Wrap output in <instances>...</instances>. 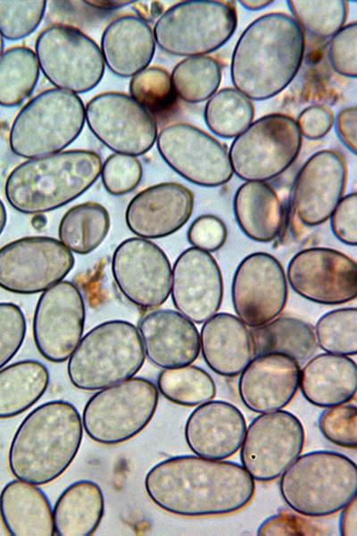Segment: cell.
<instances>
[{
  "label": "cell",
  "mask_w": 357,
  "mask_h": 536,
  "mask_svg": "<svg viewBox=\"0 0 357 536\" xmlns=\"http://www.w3.org/2000/svg\"><path fill=\"white\" fill-rule=\"evenodd\" d=\"M357 108L355 105L341 110L336 118V130L343 144L356 154Z\"/></svg>",
  "instance_id": "obj_51"
},
{
  "label": "cell",
  "mask_w": 357,
  "mask_h": 536,
  "mask_svg": "<svg viewBox=\"0 0 357 536\" xmlns=\"http://www.w3.org/2000/svg\"><path fill=\"white\" fill-rule=\"evenodd\" d=\"M303 444V426L295 415L281 409L261 414L245 430L242 466L255 481H273L300 456Z\"/></svg>",
  "instance_id": "obj_13"
},
{
  "label": "cell",
  "mask_w": 357,
  "mask_h": 536,
  "mask_svg": "<svg viewBox=\"0 0 357 536\" xmlns=\"http://www.w3.org/2000/svg\"><path fill=\"white\" fill-rule=\"evenodd\" d=\"M3 50H4V38H3L2 35L0 34V56L3 54Z\"/></svg>",
  "instance_id": "obj_56"
},
{
  "label": "cell",
  "mask_w": 357,
  "mask_h": 536,
  "mask_svg": "<svg viewBox=\"0 0 357 536\" xmlns=\"http://www.w3.org/2000/svg\"><path fill=\"white\" fill-rule=\"evenodd\" d=\"M75 258L59 239L29 236L0 248V288L22 295L43 292L63 281Z\"/></svg>",
  "instance_id": "obj_12"
},
{
  "label": "cell",
  "mask_w": 357,
  "mask_h": 536,
  "mask_svg": "<svg viewBox=\"0 0 357 536\" xmlns=\"http://www.w3.org/2000/svg\"><path fill=\"white\" fill-rule=\"evenodd\" d=\"M0 516L12 536L55 535L51 504L44 491L32 483L17 479L3 488Z\"/></svg>",
  "instance_id": "obj_29"
},
{
  "label": "cell",
  "mask_w": 357,
  "mask_h": 536,
  "mask_svg": "<svg viewBox=\"0 0 357 536\" xmlns=\"http://www.w3.org/2000/svg\"><path fill=\"white\" fill-rule=\"evenodd\" d=\"M347 180L345 158L337 151L313 154L298 172L292 206L299 222L313 227L327 222L343 198Z\"/></svg>",
  "instance_id": "obj_20"
},
{
  "label": "cell",
  "mask_w": 357,
  "mask_h": 536,
  "mask_svg": "<svg viewBox=\"0 0 357 536\" xmlns=\"http://www.w3.org/2000/svg\"><path fill=\"white\" fill-rule=\"evenodd\" d=\"M300 366L281 353L255 356L240 373L237 389L243 404L259 414L282 409L297 392Z\"/></svg>",
  "instance_id": "obj_23"
},
{
  "label": "cell",
  "mask_w": 357,
  "mask_h": 536,
  "mask_svg": "<svg viewBox=\"0 0 357 536\" xmlns=\"http://www.w3.org/2000/svg\"><path fill=\"white\" fill-rule=\"evenodd\" d=\"M234 214L242 232L257 242H270L281 232L285 212L276 190L265 181H246L237 190Z\"/></svg>",
  "instance_id": "obj_30"
},
{
  "label": "cell",
  "mask_w": 357,
  "mask_h": 536,
  "mask_svg": "<svg viewBox=\"0 0 357 536\" xmlns=\"http://www.w3.org/2000/svg\"><path fill=\"white\" fill-rule=\"evenodd\" d=\"M171 265L153 241L133 237L123 240L112 257V273L121 294L142 309L162 306L170 294Z\"/></svg>",
  "instance_id": "obj_16"
},
{
  "label": "cell",
  "mask_w": 357,
  "mask_h": 536,
  "mask_svg": "<svg viewBox=\"0 0 357 536\" xmlns=\"http://www.w3.org/2000/svg\"><path fill=\"white\" fill-rule=\"evenodd\" d=\"M85 3L95 8L109 10L127 5L133 3V1H85Z\"/></svg>",
  "instance_id": "obj_53"
},
{
  "label": "cell",
  "mask_w": 357,
  "mask_h": 536,
  "mask_svg": "<svg viewBox=\"0 0 357 536\" xmlns=\"http://www.w3.org/2000/svg\"><path fill=\"white\" fill-rule=\"evenodd\" d=\"M302 517L288 512L278 513L265 520L257 530L258 535L315 534Z\"/></svg>",
  "instance_id": "obj_50"
},
{
  "label": "cell",
  "mask_w": 357,
  "mask_h": 536,
  "mask_svg": "<svg viewBox=\"0 0 357 536\" xmlns=\"http://www.w3.org/2000/svg\"><path fill=\"white\" fill-rule=\"evenodd\" d=\"M104 515V497L100 486L89 480L77 481L61 493L54 504L55 535H93Z\"/></svg>",
  "instance_id": "obj_31"
},
{
  "label": "cell",
  "mask_w": 357,
  "mask_h": 536,
  "mask_svg": "<svg viewBox=\"0 0 357 536\" xmlns=\"http://www.w3.org/2000/svg\"><path fill=\"white\" fill-rule=\"evenodd\" d=\"M305 50L303 29L285 13H266L240 35L231 58L235 88L251 100L285 89L297 74Z\"/></svg>",
  "instance_id": "obj_2"
},
{
  "label": "cell",
  "mask_w": 357,
  "mask_h": 536,
  "mask_svg": "<svg viewBox=\"0 0 357 536\" xmlns=\"http://www.w3.org/2000/svg\"><path fill=\"white\" fill-rule=\"evenodd\" d=\"M101 170V156L91 150L73 149L31 158L8 175L5 197L20 213L41 214L81 196L96 181Z\"/></svg>",
  "instance_id": "obj_4"
},
{
  "label": "cell",
  "mask_w": 357,
  "mask_h": 536,
  "mask_svg": "<svg viewBox=\"0 0 357 536\" xmlns=\"http://www.w3.org/2000/svg\"><path fill=\"white\" fill-rule=\"evenodd\" d=\"M158 401L159 391L153 381L132 377L102 389L90 397L83 409V428L97 443L117 445L125 442L148 425Z\"/></svg>",
  "instance_id": "obj_9"
},
{
  "label": "cell",
  "mask_w": 357,
  "mask_h": 536,
  "mask_svg": "<svg viewBox=\"0 0 357 536\" xmlns=\"http://www.w3.org/2000/svg\"><path fill=\"white\" fill-rule=\"evenodd\" d=\"M253 116L252 100L233 88H225L214 93L204 108L208 128L224 138L239 135L253 122Z\"/></svg>",
  "instance_id": "obj_36"
},
{
  "label": "cell",
  "mask_w": 357,
  "mask_h": 536,
  "mask_svg": "<svg viewBox=\"0 0 357 536\" xmlns=\"http://www.w3.org/2000/svg\"><path fill=\"white\" fill-rule=\"evenodd\" d=\"M111 228L107 209L95 202H86L70 208L62 217L59 240L72 253L87 255L105 239Z\"/></svg>",
  "instance_id": "obj_34"
},
{
  "label": "cell",
  "mask_w": 357,
  "mask_h": 536,
  "mask_svg": "<svg viewBox=\"0 0 357 536\" xmlns=\"http://www.w3.org/2000/svg\"><path fill=\"white\" fill-rule=\"evenodd\" d=\"M101 52L111 71L120 77H133L147 68L154 55V33L142 18L120 16L104 29Z\"/></svg>",
  "instance_id": "obj_27"
},
{
  "label": "cell",
  "mask_w": 357,
  "mask_h": 536,
  "mask_svg": "<svg viewBox=\"0 0 357 536\" xmlns=\"http://www.w3.org/2000/svg\"><path fill=\"white\" fill-rule=\"evenodd\" d=\"M222 273L215 258L205 250L191 247L176 259L171 270V300L181 314L203 323L220 308Z\"/></svg>",
  "instance_id": "obj_21"
},
{
  "label": "cell",
  "mask_w": 357,
  "mask_h": 536,
  "mask_svg": "<svg viewBox=\"0 0 357 536\" xmlns=\"http://www.w3.org/2000/svg\"><path fill=\"white\" fill-rule=\"evenodd\" d=\"M145 356L140 334L133 323L107 321L80 339L69 357L68 377L79 389H102L136 375Z\"/></svg>",
  "instance_id": "obj_6"
},
{
  "label": "cell",
  "mask_w": 357,
  "mask_h": 536,
  "mask_svg": "<svg viewBox=\"0 0 357 536\" xmlns=\"http://www.w3.org/2000/svg\"><path fill=\"white\" fill-rule=\"evenodd\" d=\"M137 330L145 355L160 368L188 365L199 356V331L195 322L178 311L149 312L139 321Z\"/></svg>",
  "instance_id": "obj_24"
},
{
  "label": "cell",
  "mask_w": 357,
  "mask_h": 536,
  "mask_svg": "<svg viewBox=\"0 0 357 536\" xmlns=\"http://www.w3.org/2000/svg\"><path fill=\"white\" fill-rule=\"evenodd\" d=\"M286 276L295 292L314 303L340 305L357 296L356 262L333 248L299 251L290 260Z\"/></svg>",
  "instance_id": "obj_19"
},
{
  "label": "cell",
  "mask_w": 357,
  "mask_h": 536,
  "mask_svg": "<svg viewBox=\"0 0 357 536\" xmlns=\"http://www.w3.org/2000/svg\"><path fill=\"white\" fill-rule=\"evenodd\" d=\"M246 430L241 411L229 402L210 400L199 405L188 416L185 439L196 456L223 460L234 455Z\"/></svg>",
  "instance_id": "obj_25"
},
{
  "label": "cell",
  "mask_w": 357,
  "mask_h": 536,
  "mask_svg": "<svg viewBox=\"0 0 357 536\" xmlns=\"http://www.w3.org/2000/svg\"><path fill=\"white\" fill-rule=\"evenodd\" d=\"M7 221V214L3 201L0 199V235L2 234Z\"/></svg>",
  "instance_id": "obj_55"
},
{
  "label": "cell",
  "mask_w": 357,
  "mask_h": 536,
  "mask_svg": "<svg viewBox=\"0 0 357 536\" xmlns=\"http://www.w3.org/2000/svg\"><path fill=\"white\" fill-rule=\"evenodd\" d=\"M157 389L170 402L186 406L212 400L216 385L212 377L195 365L164 369L157 378Z\"/></svg>",
  "instance_id": "obj_38"
},
{
  "label": "cell",
  "mask_w": 357,
  "mask_h": 536,
  "mask_svg": "<svg viewBox=\"0 0 357 536\" xmlns=\"http://www.w3.org/2000/svg\"><path fill=\"white\" fill-rule=\"evenodd\" d=\"M170 78L174 93L185 102L195 104L217 92L221 68L212 56H189L174 67Z\"/></svg>",
  "instance_id": "obj_37"
},
{
  "label": "cell",
  "mask_w": 357,
  "mask_h": 536,
  "mask_svg": "<svg viewBox=\"0 0 357 536\" xmlns=\"http://www.w3.org/2000/svg\"><path fill=\"white\" fill-rule=\"evenodd\" d=\"M194 210V194L177 182H163L137 193L129 203L125 221L137 237L154 239L181 229Z\"/></svg>",
  "instance_id": "obj_22"
},
{
  "label": "cell",
  "mask_w": 357,
  "mask_h": 536,
  "mask_svg": "<svg viewBox=\"0 0 357 536\" xmlns=\"http://www.w3.org/2000/svg\"><path fill=\"white\" fill-rule=\"evenodd\" d=\"M145 489L162 509L193 517L242 509L251 501L255 483L241 465L187 455L153 466L145 475Z\"/></svg>",
  "instance_id": "obj_1"
},
{
  "label": "cell",
  "mask_w": 357,
  "mask_h": 536,
  "mask_svg": "<svg viewBox=\"0 0 357 536\" xmlns=\"http://www.w3.org/2000/svg\"><path fill=\"white\" fill-rule=\"evenodd\" d=\"M288 287L280 262L272 255L255 252L237 265L231 286L237 316L249 328L262 326L286 307Z\"/></svg>",
  "instance_id": "obj_17"
},
{
  "label": "cell",
  "mask_w": 357,
  "mask_h": 536,
  "mask_svg": "<svg viewBox=\"0 0 357 536\" xmlns=\"http://www.w3.org/2000/svg\"><path fill=\"white\" fill-rule=\"evenodd\" d=\"M156 145L164 162L194 184L218 187L233 175L227 147L194 125L165 126L157 135Z\"/></svg>",
  "instance_id": "obj_15"
},
{
  "label": "cell",
  "mask_w": 357,
  "mask_h": 536,
  "mask_svg": "<svg viewBox=\"0 0 357 536\" xmlns=\"http://www.w3.org/2000/svg\"><path fill=\"white\" fill-rule=\"evenodd\" d=\"M129 93L149 111L163 108L175 94L170 73L161 67H147L134 75L129 83Z\"/></svg>",
  "instance_id": "obj_42"
},
{
  "label": "cell",
  "mask_w": 357,
  "mask_h": 536,
  "mask_svg": "<svg viewBox=\"0 0 357 536\" xmlns=\"http://www.w3.org/2000/svg\"><path fill=\"white\" fill-rule=\"evenodd\" d=\"M35 50L43 74L60 89L85 93L104 76L100 47L75 27L55 24L46 28L37 38Z\"/></svg>",
  "instance_id": "obj_11"
},
{
  "label": "cell",
  "mask_w": 357,
  "mask_h": 536,
  "mask_svg": "<svg viewBox=\"0 0 357 536\" xmlns=\"http://www.w3.org/2000/svg\"><path fill=\"white\" fill-rule=\"evenodd\" d=\"M46 6L45 0H0V34L9 40L30 35L40 24Z\"/></svg>",
  "instance_id": "obj_41"
},
{
  "label": "cell",
  "mask_w": 357,
  "mask_h": 536,
  "mask_svg": "<svg viewBox=\"0 0 357 536\" xmlns=\"http://www.w3.org/2000/svg\"><path fill=\"white\" fill-rule=\"evenodd\" d=\"M237 23L230 1L188 0L166 10L154 27L157 45L179 56L206 55L222 46Z\"/></svg>",
  "instance_id": "obj_8"
},
{
  "label": "cell",
  "mask_w": 357,
  "mask_h": 536,
  "mask_svg": "<svg viewBox=\"0 0 357 536\" xmlns=\"http://www.w3.org/2000/svg\"><path fill=\"white\" fill-rule=\"evenodd\" d=\"M100 174L103 185L109 194L123 196L139 185L143 167L136 156L116 153L104 161Z\"/></svg>",
  "instance_id": "obj_43"
},
{
  "label": "cell",
  "mask_w": 357,
  "mask_h": 536,
  "mask_svg": "<svg viewBox=\"0 0 357 536\" xmlns=\"http://www.w3.org/2000/svg\"><path fill=\"white\" fill-rule=\"evenodd\" d=\"M357 500L356 497L343 508L339 519V532L343 536L357 535Z\"/></svg>",
  "instance_id": "obj_52"
},
{
  "label": "cell",
  "mask_w": 357,
  "mask_h": 536,
  "mask_svg": "<svg viewBox=\"0 0 357 536\" xmlns=\"http://www.w3.org/2000/svg\"><path fill=\"white\" fill-rule=\"evenodd\" d=\"M301 146L302 135L292 117L264 115L233 140L228 152L233 173L246 181L274 179L295 162Z\"/></svg>",
  "instance_id": "obj_10"
},
{
  "label": "cell",
  "mask_w": 357,
  "mask_h": 536,
  "mask_svg": "<svg viewBox=\"0 0 357 536\" xmlns=\"http://www.w3.org/2000/svg\"><path fill=\"white\" fill-rule=\"evenodd\" d=\"M295 121L302 136L309 139H318L330 130L334 123V115L328 107L315 105L302 111Z\"/></svg>",
  "instance_id": "obj_49"
},
{
  "label": "cell",
  "mask_w": 357,
  "mask_h": 536,
  "mask_svg": "<svg viewBox=\"0 0 357 536\" xmlns=\"http://www.w3.org/2000/svg\"><path fill=\"white\" fill-rule=\"evenodd\" d=\"M203 323L200 350L206 364L224 377L240 374L254 357L249 327L228 313H216Z\"/></svg>",
  "instance_id": "obj_26"
},
{
  "label": "cell",
  "mask_w": 357,
  "mask_h": 536,
  "mask_svg": "<svg viewBox=\"0 0 357 536\" xmlns=\"http://www.w3.org/2000/svg\"><path fill=\"white\" fill-rule=\"evenodd\" d=\"M50 375L37 360H21L0 369V419L17 416L46 393Z\"/></svg>",
  "instance_id": "obj_32"
},
{
  "label": "cell",
  "mask_w": 357,
  "mask_h": 536,
  "mask_svg": "<svg viewBox=\"0 0 357 536\" xmlns=\"http://www.w3.org/2000/svg\"><path fill=\"white\" fill-rule=\"evenodd\" d=\"M280 476L284 501L304 516L333 515L356 497V465L335 451L316 450L299 456Z\"/></svg>",
  "instance_id": "obj_5"
},
{
  "label": "cell",
  "mask_w": 357,
  "mask_h": 536,
  "mask_svg": "<svg viewBox=\"0 0 357 536\" xmlns=\"http://www.w3.org/2000/svg\"><path fill=\"white\" fill-rule=\"evenodd\" d=\"M36 53L27 46H14L0 56V105H21L33 92L39 77Z\"/></svg>",
  "instance_id": "obj_35"
},
{
  "label": "cell",
  "mask_w": 357,
  "mask_h": 536,
  "mask_svg": "<svg viewBox=\"0 0 357 536\" xmlns=\"http://www.w3.org/2000/svg\"><path fill=\"white\" fill-rule=\"evenodd\" d=\"M85 121V107L77 94L45 90L15 117L9 134L11 150L29 159L61 152L78 138Z\"/></svg>",
  "instance_id": "obj_7"
},
{
  "label": "cell",
  "mask_w": 357,
  "mask_h": 536,
  "mask_svg": "<svg viewBox=\"0 0 357 536\" xmlns=\"http://www.w3.org/2000/svg\"><path fill=\"white\" fill-rule=\"evenodd\" d=\"M319 428L322 435L339 447H357V408L345 403L327 407L319 418Z\"/></svg>",
  "instance_id": "obj_44"
},
{
  "label": "cell",
  "mask_w": 357,
  "mask_h": 536,
  "mask_svg": "<svg viewBox=\"0 0 357 536\" xmlns=\"http://www.w3.org/2000/svg\"><path fill=\"white\" fill-rule=\"evenodd\" d=\"M83 438L77 408L65 400L37 406L12 440L8 463L16 479L44 485L60 477L76 457Z\"/></svg>",
  "instance_id": "obj_3"
},
{
  "label": "cell",
  "mask_w": 357,
  "mask_h": 536,
  "mask_svg": "<svg viewBox=\"0 0 357 536\" xmlns=\"http://www.w3.org/2000/svg\"><path fill=\"white\" fill-rule=\"evenodd\" d=\"M317 346L326 353L355 356L357 353V308L343 307L324 314L314 331Z\"/></svg>",
  "instance_id": "obj_39"
},
{
  "label": "cell",
  "mask_w": 357,
  "mask_h": 536,
  "mask_svg": "<svg viewBox=\"0 0 357 536\" xmlns=\"http://www.w3.org/2000/svg\"><path fill=\"white\" fill-rule=\"evenodd\" d=\"M254 356L281 353L293 357L300 365L312 357L317 342L312 327L306 322L289 316L277 317L251 330Z\"/></svg>",
  "instance_id": "obj_33"
},
{
  "label": "cell",
  "mask_w": 357,
  "mask_h": 536,
  "mask_svg": "<svg viewBox=\"0 0 357 536\" xmlns=\"http://www.w3.org/2000/svg\"><path fill=\"white\" fill-rule=\"evenodd\" d=\"M287 4L303 29L321 38L332 37L340 30L348 14V2L345 0H289Z\"/></svg>",
  "instance_id": "obj_40"
},
{
  "label": "cell",
  "mask_w": 357,
  "mask_h": 536,
  "mask_svg": "<svg viewBox=\"0 0 357 536\" xmlns=\"http://www.w3.org/2000/svg\"><path fill=\"white\" fill-rule=\"evenodd\" d=\"M272 3H273V1H270V0H269V1H265V0L240 1V4L242 6H244L245 9L251 10V11L261 10V9L270 5Z\"/></svg>",
  "instance_id": "obj_54"
},
{
  "label": "cell",
  "mask_w": 357,
  "mask_h": 536,
  "mask_svg": "<svg viewBox=\"0 0 357 536\" xmlns=\"http://www.w3.org/2000/svg\"><path fill=\"white\" fill-rule=\"evenodd\" d=\"M22 310L11 302H0V369L18 353L26 336Z\"/></svg>",
  "instance_id": "obj_45"
},
{
  "label": "cell",
  "mask_w": 357,
  "mask_h": 536,
  "mask_svg": "<svg viewBox=\"0 0 357 536\" xmlns=\"http://www.w3.org/2000/svg\"><path fill=\"white\" fill-rule=\"evenodd\" d=\"M357 23L344 26L332 36L328 57L334 70L342 76L356 78L357 75Z\"/></svg>",
  "instance_id": "obj_46"
},
{
  "label": "cell",
  "mask_w": 357,
  "mask_h": 536,
  "mask_svg": "<svg viewBox=\"0 0 357 536\" xmlns=\"http://www.w3.org/2000/svg\"><path fill=\"white\" fill-rule=\"evenodd\" d=\"M85 120L92 133L117 154L141 155L157 138L156 121L145 106L120 92H104L86 105Z\"/></svg>",
  "instance_id": "obj_14"
},
{
  "label": "cell",
  "mask_w": 357,
  "mask_h": 536,
  "mask_svg": "<svg viewBox=\"0 0 357 536\" xmlns=\"http://www.w3.org/2000/svg\"><path fill=\"white\" fill-rule=\"evenodd\" d=\"M228 236L225 223L217 216L203 214L197 217L187 230L189 243L207 252L220 249Z\"/></svg>",
  "instance_id": "obj_47"
},
{
  "label": "cell",
  "mask_w": 357,
  "mask_h": 536,
  "mask_svg": "<svg viewBox=\"0 0 357 536\" xmlns=\"http://www.w3.org/2000/svg\"><path fill=\"white\" fill-rule=\"evenodd\" d=\"M299 387L304 398L320 407L348 403L356 393V364L345 356L317 355L302 368Z\"/></svg>",
  "instance_id": "obj_28"
},
{
  "label": "cell",
  "mask_w": 357,
  "mask_h": 536,
  "mask_svg": "<svg viewBox=\"0 0 357 536\" xmlns=\"http://www.w3.org/2000/svg\"><path fill=\"white\" fill-rule=\"evenodd\" d=\"M357 194L345 196L330 216V226L335 237L342 243L355 247L357 244Z\"/></svg>",
  "instance_id": "obj_48"
},
{
  "label": "cell",
  "mask_w": 357,
  "mask_h": 536,
  "mask_svg": "<svg viewBox=\"0 0 357 536\" xmlns=\"http://www.w3.org/2000/svg\"><path fill=\"white\" fill-rule=\"evenodd\" d=\"M86 309L82 293L69 281H62L40 295L33 316V339L47 361H66L79 342Z\"/></svg>",
  "instance_id": "obj_18"
}]
</instances>
